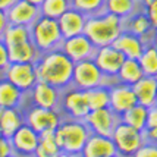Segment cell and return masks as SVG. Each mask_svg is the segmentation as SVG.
I'll return each instance as SVG.
<instances>
[{
	"label": "cell",
	"mask_w": 157,
	"mask_h": 157,
	"mask_svg": "<svg viewBox=\"0 0 157 157\" xmlns=\"http://www.w3.org/2000/svg\"><path fill=\"white\" fill-rule=\"evenodd\" d=\"M75 63L62 52L60 48H53L41 53L35 62L37 81L47 82L59 90H65L72 85V74Z\"/></svg>",
	"instance_id": "6da1fadb"
},
{
	"label": "cell",
	"mask_w": 157,
	"mask_h": 157,
	"mask_svg": "<svg viewBox=\"0 0 157 157\" xmlns=\"http://www.w3.org/2000/svg\"><path fill=\"white\" fill-rule=\"evenodd\" d=\"M123 31V19L103 10L93 16H87L84 34L96 47L110 46Z\"/></svg>",
	"instance_id": "7a4b0ae2"
},
{
	"label": "cell",
	"mask_w": 157,
	"mask_h": 157,
	"mask_svg": "<svg viewBox=\"0 0 157 157\" xmlns=\"http://www.w3.org/2000/svg\"><path fill=\"white\" fill-rule=\"evenodd\" d=\"M90 135L91 131L87 126V123L81 119H72V117H63L55 129L56 143L60 151L74 157H78L81 154Z\"/></svg>",
	"instance_id": "3957f363"
},
{
	"label": "cell",
	"mask_w": 157,
	"mask_h": 157,
	"mask_svg": "<svg viewBox=\"0 0 157 157\" xmlns=\"http://www.w3.org/2000/svg\"><path fill=\"white\" fill-rule=\"evenodd\" d=\"M29 34H31V41L34 43V46L38 48L40 53L57 48L63 40L57 19L47 18L43 15H40L29 27Z\"/></svg>",
	"instance_id": "277c9868"
},
{
	"label": "cell",
	"mask_w": 157,
	"mask_h": 157,
	"mask_svg": "<svg viewBox=\"0 0 157 157\" xmlns=\"http://www.w3.org/2000/svg\"><path fill=\"white\" fill-rule=\"evenodd\" d=\"M59 110L62 112V115L65 117L84 121V117L90 113L87 91L76 88V87H72V85L62 90Z\"/></svg>",
	"instance_id": "5b68a950"
},
{
	"label": "cell",
	"mask_w": 157,
	"mask_h": 157,
	"mask_svg": "<svg viewBox=\"0 0 157 157\" xmlns=\"http://www.w3.org/2000/svg\"><path fill=\"white\" fill-rule=\"evenodd\" d=\"M63 115L59 109H46L38 106H28L24 110V121L28 126H31L37 134L55 131L62 122Z\"/></svg>",
	"instance_id": "8992f818"
},
{
	"label": "cell",
	"mask_w": 157,
	"mask_h": 157,
	"mask_svg": "<svg viewBox=\"0 0 157 157\" xmlns=\"http://www.w3.org/2000/svg\"><path fill=\"white\" fill-rule=\"evenodd\" d=\"M112 140L119 157H131L145 143L143 131H138L129 125L119 122L112 134Z\"/></svg>",
	"instance_id": "52a82bcc"
},
{
	"label": "cell",
	"mask_w": 157,
	"mask_h": 157,
	"mask_svg": "<svg viewBox=\"0 0 157 157\" xmlns=\"http://www.w3.org/2000/svg\"><path fill=\"white\" fill-rule=\"evenodd\" d=\"M104 81V75L98 69L93 59L76 62L72 74V87L88 91V90L101 85Z\"/></svg>",
	"instance_id": "ba28073f"
},
{
	"label": "cell",
	"mask_w": 157,
	"mask_h": 157,
	"mask_svg": "<svg viewBox=\"0 0 157 157\" xmlns=\"http://www.w3.org/2000/svg\"><path fill=\"white\" fill-rule=\"evenodd\" d=\"M84 122L87 123L91 134L112 137L116 125L121 122V116L116 115L110 107H104V109L90 110V113L84 117Z\"/></svg>",
	"instance_id": "9c48e42d"
},
{
	"label": "cell",
	"mask_w": 157,
	"mask_h": 157,
	"mask_svg": "<svg viewBox=\"0 0 157 157\" xmlns=\"http://www.w3.org/2000/svg\"><path fill=\"white\" fill-rule=\"evenodd\" d=\"M3 76L7 81H10L15 87H18L21 91L28 93L37 82V71L35 63H18L10 62L9 66L5 69Z\"/></svg>",
	"instance_id": "30bf717a"
},
{
	"label": "cell",
	"mask_w": 157,
	"mask_h": 157,
	"mask_svg": "<svg viewBox=\"0 0 157 157\" xmlns=\"http://www.w3.org/2000/svg\"><path fill=\"white\" fill-rule=\"evenodd\" d=\"M59 48L74 63H76V62H81V60L93 59L97 47L93 44V41L82 33V34L69 37V38H63Z\"/></svg>",
	"instance_id": "8fae6325"
},
{
	"label": "cell",
	"mask_w": 157,
	"mask_h": 157,
	"mask_svg": "<svg viewBox=\"0 0 157 157\" xmlns=\"http://www.w3.org/2000/svg\"><path fill=\"white\" fill-rule=\"evenodd\" d=\"M126 57L117 50L116 47L110 46H101L96 48V53L93 56V60L96 63L101 74L107 78H116L119 69L122 66L123 60Z\"/></svg>",
	"instance_id": "7c38bea8"
},
{
	"label": "cell",
	"mask_w": 157,
	"mask_h": 157,
	"mask_svg": "<svg viewBox=\"0 0 157 157\" xmlns=\"http://www.w3.org/2000/svg\"><path fill=\"white\" fill-rule=\"evenodd\" d=\"M62 90L56 88L47 82L37 81L31 91L25 93V98L29 100L31 106L46 107V109H59Z\"/></svg>",
	"instance_id": "4fadbf2b"
},
{
	"label": "cell",
	"mask_w": 157,
	"mask_h": 157,
	"mask_svg": "<svg viewBox=\"0 0 157 157\" xmlns=\"http://www.w3.org/2000/svg\"><path fill=\"white\" fill-rule=\"evenodd\" d=\"M9 140L13 150V157H34L40 134H37L31 126L24 123Z\"/></svg>",
	"instance_id": "5bb4252c"
},
{
	"label": "cell",
	"mask_w": 157,
	"mask_h": 157,
	"mask_svg": "<svg viewBox=\"0 0 157 157\" xmlns=\"http://www.w3.org/2000/svg\"><path fill=\"white\" fill-rule=\"evenodd\" d=\"M109 88H110L109 107L116 115L121 116L128 109H131L132 106L137 104V97H135V93L132 90V85L116 81L115 84H112Z\"/></svg>",
	"instance_id": "9a60e30c"
},
{
	"label": "cell",
	"mask_w": 157,
	"mask_h": 157,
	"mask_svg": "<svg viewBox=\"0 0 157 157\" xmlns=\"http://www.w3.org/2000/svg\"><path fill=\"white\" fill-rule=\"evenodd\" d=\"M9 25H22L31 27L35 19L40 16V7L29 3L27 0H16L6 10Z\"/></svg>",
	"instance_id": "2e32d148"
},
{
	"label": "cell",
	"mask_w": 157,
	"mask_h": 157,
	"mask_svg": "<svg viewBox=\"0 0 157 157\" xmlns=\"http://www.w3.org/2000/svg\"><path fill=\"white\" fill-rule=\"evenodd\" d=\"M117 151L112 137L91 134L78 157H116Z\"/></svg>",
	"instance_id": "e0dca14e"
},
{
	"label": "cell",
	"mask_w": 157,
	"mask_h": 157,
	"mask_svg": "<svg viewBox=\"0 0 157 157\" xmlns=\"http://www.w3.org/2000/svg\"><path fill=\"white\" fill-rule=\"evenodd\" d=\"M85 22H87V16L75 7H69L65 13L57 18V24H59L63 38L82 34L85 28Z\"/></svg>",
	"instance_id": "ac0fdd59"
},
{
	"label": "cell",
	"mask_w": 157,
	"mask_h": 157,
	"mask_svg": "<svg viewBox=\"0 0 157 157\" xmlns=\"http://www.w3.org/2000/svg\"><path fill=\"white\" fill-rule=\"evenodd\" d=\"M112 46L116 47L126 59H138L145 48V44L143 43L141 37L128 31H122Z\"/></svg>",
	"instance_id": "d6986e66"
},
{
	"label": "cell",
	"mask_w": 157,
	"mask_h": 157,
	"mask_svg": "<svg viewBox=\"0 0 157 157\" xmlns=\"http://www.w3.org/2000/svg\"><path fill=\"white\" fill-rule=\"evenodd\" d=\"M132 90L137 97V103L144 107H151L156 104L157 96V78L154 76L144 75L140 81H137L132 85Z\"/></svg>",
	"instance_id": "ffe728a7"
},
{
	"label": "cell",
	"mask_w": 157,
	"mask_h": 157,
	"mask_svg": "<svg viewBox=\"0 0 157 157\" xmlns=\"http://www.w3.org/2000/svg\"><path fill=\"white\" fill-rule=\"evenodd\" d=\"M25 101V93L15 87L5 76H0V107L2 109H12L21 107Z\"/></svg>",
	"instance_id": "44dd1931"
},
{
	"label": "cell",
	"mask_w": 157,
	"mask_h": 157,
	"mask_svg": "<svg viewBox=\"0 0 157 157\" xmlns=\"http://www.w3.org/2000/svg\"><path fill=\"white\" fill-rule=\"evenodd\" d=\"M24 123H25V121H24V110L21 107L3 109L2 116H0V134L3 137L10 138Z\"/></svg>",
	"instance_id": "7402d4cb"
},
{
	"label": "cell",
	"mask_w": 157,
	"mask_h": 157,
	"mask_svg": "<svg viewBox=\"0 0 157 157\" xmlns=\"http://www.w3.org/2000/svg\"><path fill=\"white\" fill-rule=\"evenodd\" d=\"M7 50L10 62H18V63H35L41 55L31 40L9 46Z\"/></svg>",
	"instance_id": "603a6c76"
},
{
	"label": "cell",
	"mask_w": 157,
	"mask_h": 157,
	"mask_svg": "<svg viewBox=\"0 0 157 157\" xmlns=\"http://www.w3.org/2000/svg\"><path fill=\"white\" fill-rule=\"evenodd\" d=\"M151 29H153V25H151L150 19H148L144 9H138L137 12H134L128 18L123 19V31L132 33L138 37L145 35L147 33H150Z\"/></svg>",
	"instance_id": "cb8c5ba5"
},
{
	"label": "cell",
	"mask_w": 157,
	"mask_h": 157,
	"mask_svg": "<svg viewBox=\"0 0 157 157\" xmlns=\"http://www.w3.org/2000/svg\"><path fill=\"white\" fill-rule=\"evenodd\" d=\"M138 9H143L140 0H104V10L121 19L128 18Z\"/></svg>",
	"instance_id": "d4e9b609"
},
{
	"label": "cell",
	"mask_w": 157,
	"mask_h": 157,
	"mask_svg": "<svg viewBox=\"0 0 157 157\" xmlns=\"http://www.w3.org/2000/svg\"><path fill=\"white\" fill-rule=\"evenodd\" d=\"M144 76V72L141 69V65L138 59H125L122 66L116 75V79L122 84L134 85L137 81H140Z\"/></svg>",
	"instance_id": "484cf974"
},
{
	"label": "cell",
	"mask_w": 157,
	"mask_h": 157,
	"mask_svg": "<svg viewBox=\"0 0 157 157\" xmlns=\"http://www.w3.org/2000/svg\"><path fill=\"white\" fill-rule=\"evenodd\" d=\"M147 115H148V109L137 103L135 106H132L131 109H128L125 113L121 115V122L144 132L145 126H147Z\"/></svg>",
	"instance_id": "4316f807"
},
{
	"label": "cell",
	"mask_w": 157,
	"mask_h": 157,
	"mask_svg": "<svg viewBox=\"0 0 157 157\" xmlns=\"http://www.w3.org/2000/svg\"><path fill=\"white\" fill-rule=\"evenodd\" d=\"M60 154L62 151L56 143L55 131L40 134V140H38V145L35 148L34 157H59Z\"/></svg>",
	"instance_id": "83f0119b"
},
{
	"label": "cell",
	"mask_w": 157,
	"mask_h": 157,
	"mask_svg": "<svg viewBox=\"0 0 157 157\" xmlns=\"http://www.w3.org/2000/svg\"><path fill=\"white\" fill-rule=\"evenodd\" d=\"M88 96V104L90 110H96V109H104L109 107L110 103V88L107 85H98L87 91Z\"/></svg>",
	"instance_id": "f1b7e54d"
},
{
	"label": "cell",
	"mask_w": 157,
	"mask_h": 157,
	"mask_svg": "<svg viewBox=\"0 0 157 157\" xmlns=\"http://www.w3.org/2000/svg\"><path fill=\"white\" fill-rule=\"evenodd\" d=\"M138 62L141 65L144 75L157 78V48L153 44L145 46L141 56L138 57Z\"/></svg>",
	"instance_id": "f546056e"
},
{
	"label": "cell",
	"mask_w": 157,
	"mask_h": 157,
	"mask_svg": "<svg viewBox=\"0 0 157 157\" xmlns=\"http://www.w3.org/2000/svg\"><path fill=\"white\" fill-rule=\"evenodd\" d=\"M2 40L5 41L7 47L13 46L22 41L31 40V34H29V27H22V25H7L5 33L2 35Z\"/></svg>",
	"instance_id": "4dcf8cb0"
},
{
	"label": "cell",
	"mask_w": 157,
	"mask_h": 157,
	"mask_svg": "<svg viewBox=\"0 0 157 157\" xmlns=\"http://www.w3.org/2000/svg\"><path fill=\"white\" fill-rule=\"evenodd\" d=\"M71 6V0H44L40 5V13L47 18L57 19Z\"/></svg>",
	"instance_id": "1f68e13d"
},
{
	"label": "cell",
	"mask_w": 157,
	"mask_h": 157,
	"mask_svg": "<svg viewBox=\"0 0 157 157\" xmlns=\"http://www.w3.org/2000/svg\"><path fill=\"white\" fill-rule=\"evenodd\" d=\"M71 6L78 9L85 16H93L104 10V0H71Z\"/></svg>",
	"instance_id": "d6a6232c"
},
{
	"label": "cell",
	"mask_w": 157,
	"mask_h": 157,
	"mask_svg": "<svg viewBox=\"0 0 157 157\" xmlns=\"http://www.w3.org/2000/svg\"><path fill=\"white\" fill-rule=\"evenodd\" d=\"M131 157H157V144L145 141Z\"/></svg>",
	"instance_id": "836d02e7"
},
{
	"label": "cell",
	"mask_w": 157,
	"mask_h": 157,
	"mask_svg": "<svg viewBox=\"0 0 157 157\" xmlns=\"http://www.w3.org/2000/svg\"><path fill=\"white\" fill-rule=\"evenodd\" d=\"M9 63H10V59H9L7 46L5 44V41L0 38V76H3V72L9 66Z\"/></svg>",
	"instance_id": "e575fe53"
},
{
	"label": "cell",
	"mask_w": 157,
	"mask_h": 157,
	"mask_svg": "<svg viewBox=\"0 0 157 157\" xmlns=\"http://www.w3.org/2000/svg\"><path fill=\"white\" fill-rule=\"evenodd\" d=\"M13 150L10 145V140L3 135H0V157H12Z\"/></svg>",
	"instance_id": "d590c367"
},
{
	"label": "cell",
	"mask_w": 157,
	"mask_h": 157,
	"mask_svg": "<svg viewBox=\"0 0 157 157\" xmlns=\"http://www.w3.org/2000/svg\"><path fill=\"white\" fill-rule=\"evenodd\" d=\"M145 128H157V104L148 107L147 115V126Z\"/></svg>",
	"instance_id": "8d00e7d4"
},
{
	"label": "cell",
	"mask_w": 157,
	"mask_h": 157,
	"mask_svg": "<svg viewBox=\"0 0 157 157\" xmlns=\"http://www.w3.org/2000/svg\"><path fill=\"white\" fill-rule=\"evenodd\" d=\"M144 10H145V13L148 16V19H150L153 28H157V2L153 3L151 6H148L147 9H144Z\"/></svg>",
	"instance_id": "74e56055"
},
{
	"label": "cell",
	"mask_w": 157,
	"mask_h": 157,
	"mask_svg": "<svg viewBox=\"0 0 157 157\" xmlns=\"http://www.w3.org/2000/svg\"><path fill=\"white\" fill-rule=\"evenodd\" d=\"M144 137H145V141L157 144V128H145L144 129Z\"/></svg>",
	"instance_id": "f35d334b"
},
{
	"label": "cell",
	"mask_w": 157,
	"mask_h": 157,
	"mask_svg": "<svg viewBox=\"0 0 157 157\" xmlns=\"http://www.w3.org/2000/svg\"><path fill=\"white\" fill-rule=\"evenodd\" d=\"M7 25H9V21H7L6 10H0V38L5 33V29L7 28Z\"/></svg>",
	"instance_id": "ab89813d"
},
{
	"label": "cell",
	"mask_w": 157,
	"mask_h": 157,
	"mask_svg": "<svg viewBox=\"0 0 157 157\" xmlns=\"http://www.w3.org/2000/svg\"><path fill=\"white\" fill-rule=\"evenodd\" d=\"M16 0H0V10H7Z\"/></svg>",
	"instance_id": "60d3db41"
},
{
	"label": "cell",
	"mask_w": 157,
	"mask_h": 157,
	"mask_svg": "<svg viewBox=\"0 0 157 157\" xmlns=\"http://www.w3.org/2000/svg\"><path fill=\"white\" fill-rule=\"evenodd\" d=\"M157 0H140V5H141V7L143 9H147L148 6H151L153 3H156Z\"/></svg>",
	"instance_id": "b9f144b4"
},
{
	"label": "cell",
	"mask_w": 157,
	"mask_h": 157,
	"mask_svg": "<svg viewBox=\"0 0 157 157\" xmlns=\"http://www.w3.org/2000/svg\"><path fill=\"white\" fill-rule=\"evenodd\" d=\"M151 44L157 48V28H154V35H153V43Z\"/></svg>",
	"instance_id": "7bdbcfd3"
},
{
	"label": "cell",
	"mask_w": 157,
	"mask_h": 157,
	"mask_svg": "<svg viewBox=\"0 0 157 157\" xmlns=\"http://www.w3.org/2000/svg\"><path fill=\"white\" fill-rule=\"evenodd\" d=\"M27 2H29V3H33V5H35V6L40 7V5L44 2V0H27Z\"/></svg>",
	"instance_id": "ee69618b"
},
{
	"label": "cell",
	"mask_w": 157,
	"mask_h": 157,
	"mask_svg": "<svg viewBox=\"0 0 157 157\" xmlns=\"http://www.w3.org/2000/svg\"><path fill=\"white\" fill-rule=\"evenodd\" d=\"M59 157H74V156H69V154H66V153H62Z\"/></svg>",
	"instance_id": "f6af8a7d"
},
{
	"label": "cell",
	"mask_w": 157,
	"mask_h": 157,
	"mask_svg": "<svg viewBox=\"0 0 157 157\" xmlns=\"http://www.w3.org/2000/svg\"><path fill=\"white\" fill-rule=\"evenodd\" d=\"M156 104H157V96H156Z\"/></svg>",
	"instance_id": "bcb514c9"
},
{
	"label": "cell",
	"mask_w": 157,
	"mask_h": 157,
	"mask_svg": "<svg viewBox=\"0 0 157 157\" xmlns=\"http://www.w3.org/2000/svg\"><path fill=\"white\" fill-rule=\"evenodd\" d=\"M116 157H119V156H116Z\"/></svg>",
	"instance_id": "7dc6e473"
},
{
	"label": "cell",
	"mask_w": 157,
	"mask_h": 157,
	"mask_svg": "<svg viewBox=\"0 0 157 157\" xmlns=\"http://www.w3.org/2000/svg\"><path fill=\"white\" fill-rule=\"evenodd\" d=\"M0 135H2V134H0Z\"/></svg>",
	"instance_id": "c3c4849f"
},
{
	"label": "cell",
	"mask_w": 157,
	"mask_h": 157,
	"mask_svg": "<svg viewBox=\"0 0 157 157\" xmlns=\"http://www.w3.org/2000/svg\"><path fill=\"white\" fill-rule=\"evenodd\" d=\"M12 157H13V156H12Z\"/></svg>",
	"instance_id": "681fc988"
}]
</instances>
